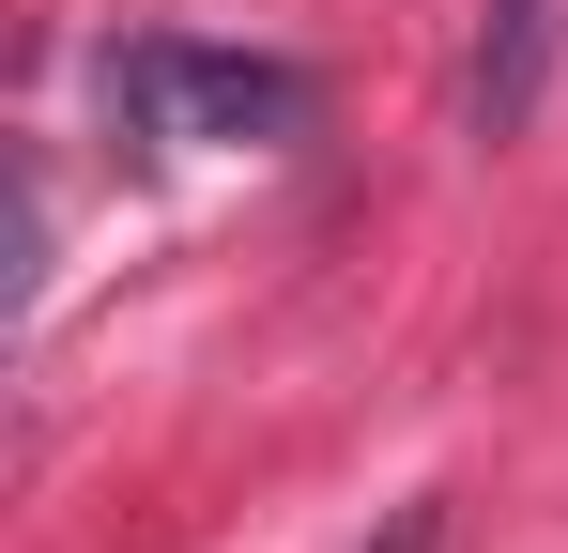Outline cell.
<instances>
[{"label": "cell", "instance_id": "3", "mask_svg": "<svg viewBox=\"0 0 568 553\" xmlns=\"http://www.w3.org/2000/svg\"><path fill=\"white\" fill-rule=\"evenodd\" d=\"M399 553H430V507H399Z\"/></svg>", "mask_w": 568, "mask_h": 553}, {"label": "cell", "instance_id": "1", "mask_svg": "<svg viewBox=\"0 0 568 553\" xmlns=\"http://www.w3.org/2000/svg\"><path fill=\"white\" fill-rule=\"evenodd\" d=\"M108 123L139 139V154H277L307 139V62H262V47H185V31H139V47H108Z\"/></svg>", "mask_w": 568, "mask_h": 553}, {"label": "cell", "instance_id": "2", "mask_svg": "<svg viewBox=\"0 0 568 553\" xmlns=\"http://www.w3.org/2000/svg\"><path fill=\"white\" fill-rule=\"evenodd\" d=\"M538 62H554V0H491L476 78H462V123H476V139H523V123H538Z\"/></svg>", "mask_w": 568, "mask_h": 553}]
</instances>
